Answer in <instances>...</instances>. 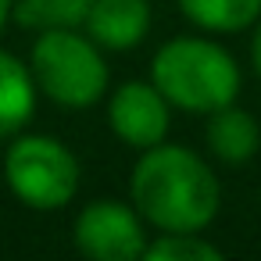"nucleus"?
Segmentation results:
<instances>
[{
    "label": "nucleus",
    "mask_w": 261,
    "mask_h": 261,
    "mask_svg": "<svg viewBox=\"0 0 261 261\" xmlns=\"http://www.w3.org/2000/svg\"><path fill=\"white\" fill-rule=\"evenodd\" d=\"M108 125L125 147L147 150V147H158L168 140L172 104L154 83L129 79V83L115 86L108 97Z\"/></svg>",
    "instance_id": "6"
},
{
    "label": "nucleus",
    "mask_w": 261,
    "mask_h": 261,
    "mask_svg": "<svg viewBox=\"0 0 261 261\" xmlns=\"http://www.w3.org/2000/svg\"><path fill=\"white\" fill-rule=\"evenodd\" d=\"M11 15H15V0H0V33L11 22Z\"/></svg>",
    "instance_id": "14"
},
{
    "label": "nucleus",
    "mask_w": 261,
    "mask_h": 261,
    "mask_svg": "<svg viewBox=\"0 0 261 261\" xmlns=\"http://www.w3.org/2000/svg\"><path fill=\"white\" fill-rule=\"evenodd\" d=\"M93 0H15V18L25 29H79Z\"/></svg>",
    "instance_id": "11"
},
{
    "label": "nucleus",
    "mask_w": 261,
    "mask_h": 261,
    "mask_svg": "<svg viewBox=\"0 0 261 261\" xmlns=\"http://www.w3.org/2000/svg\"><path fill=\"white\" fill-rule=\"evenodd\" d=\"M83 29L100 50H133L150 33V4L147 0H93Z\"/></svg>",
    "instance_id": "7"
},
{
    "label": "nucleus",
    "mask_w": 261,
    "mask_h": 261,
    "mask_svg": "<svg viewBox=\"0 0 261 261\" xmlns=\"http://www.w3.org/2000/svg\"><path fill=\"white\" fill-rule=\"evenodd\" d=\"M207 118V129H204V140H207V150L215 158H222L225 165H243L257 154L261 147V129L254 122V115L247 108H240L236 100L204 115Z\"/></svg>",
    "instance_id": "8"
},
{
    "label": "nucleus",
    "mask_w": 261,
    "mask_h": 261,
    "mask_svg": "<svg viewBox=\"0 0 261 261\" xmlns=\"http://www.w3.org/2000/svg\"><path fill=\"white\" fill-rule=\"evenodd\" d=\"M190 25L204 33H243L261 18V0H179Z\"/></svg>",
    "instance_id": "10"
},
{
    "label": "nucleus",
    "mask_w": 261,
    "mask_h": 261,
    "mask_svg": "<svg viewBox=\"0 0 261 261\" xmlns=\"http://www.w3.org/2000/svg\"><path fill=\"white\" fill-rule=\"evenodd\" d=\"M4 182L29 211H61L79 193V161L58 136L25 133L4 154Z\"/></svg>",
    "instance_id": "4"
},
{
    "label": "nucleus",
    "mask_w": 261,
    "mask_h": 261,
    "mask_svg": "<svg viewBox=\"0 0 261 261\" xmlns=\"http://www.w3.org/2000/svg\"><path fill=\"white\" fill-rule=\"evenodd\" d=\"M129 197L158 232H204L218 215L222 186L197 150L165 140L140 150Z\"/></svg>",
    "instance_id": "1"
},
{
    "label": "nucleus",
    "mask_w": 261,
    "mask_h": 261,
    "mask_svg": "<svg viewBox=\"0 0 261 261\" xmlns=\"http://www.w3.org/2000/svg\"><path fill=\"white\" fill-rule=\"evenodd\" d=\"M29 72L47 100L72 111L93 108L111 90L108 61L86 29H43L29 50Z\"/></svg>",
    "instance_id": "3"
},
{
    "label": "nucleus",
    "mask_w": 261,
    "mask_h": 261,
    "mask_svg": "<svg viewBox=\"0 0 261 261\" xmlns=\"http://www.w3.org/2000/svg\"><path fill=\"white\" fill-rule=\"evenodd\" d=\"M143 257H150V261H222V247H215L200 232H158V240H147Z\"/></svg>",
    "instance_id": "12"
},
{
    "label": "nucleus",
    "mask_w": 261,
    "mask_h": 261,
    "mask_svg": "<svg viewBox=\"0 0 261 261\" xmlns=\"http://www.w3.org/2000/svg\"><path fill=\"white\" fill-rule=\"evenodd\" d=\"M150 83L172 108L190 115H211L236 100L240 65L236 58L204 36H175L158 47L150 61Z\"/></svg>",
    "instance_id": "2"
},
{
    "label": "nucleus",
    "mask_w": 261,
    "mask_h": 261,
    "mask_svg": "<svg viewBox=\"0 0 261 261\" xmlns=\"http://www.w3.org/2000/svg\"><path fill=\"white\" fill-rule=\"evenodd\" d=\"M250 65H254V72H257V79H261V18H257L254 29H250Z\"/></svg>",
    "instance_id": "13"
},
{
    "label": "nucleus",
    "mask_w": 261,
    "mask_h": 261,
    "mask_svg": "<svg viewBox=\"0 0 261 261\" xmlns=\"http://www.w3.org/2000/svg\"><path fill=\"white\" fill-rule=\"evenodd\" d=\"M36 97L40 90L29 72V61L0 50V136H15L29 125Z\"/></svg>",
    "instance_id": "9"
},
{
    "label": "nucleus",
    "mask_w": 261,
    "mask_h": 261,
    "mask_svg": "<svg viewBox=\"0 0 261 261\" xmlns=\"http://www.w3.org/2000/svg\"><path fill=\"white\" fill-rule=\"evenodd\" d=\"M75 250L93 261H136L147 250V229L136 204L125 200H90L72 225Z\"/></svg>",
    "instance_id": "5"
}]
</instances>
